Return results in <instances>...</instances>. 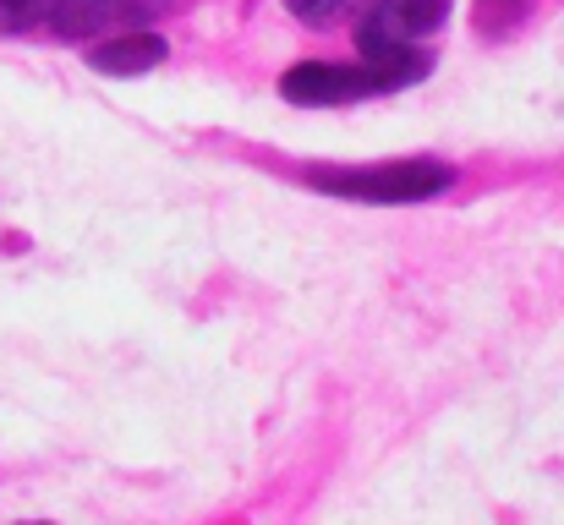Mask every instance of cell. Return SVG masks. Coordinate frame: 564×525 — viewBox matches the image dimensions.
Masks as SVG:
<instances>
[{
  "label": "cell",
  "mask_w": 564,
  "mask_h": 525,
  "mask_svg": "<svg viewBox=\"0 0 564 525\" xmlns=\"http://www.w3.org/2000/svg\"><path fill=\"white\" fill-rule=\"evenodd\" d=\"M55 0H0V33H28L39 22H50Z\"/></svg>",
  "instance_id": "cell-7"
},
{
  "label": "cell",
  "mask_w": 564,
  "mask_h": 525,
  "mask_svg": "<svg viewBox=\"0 0 564 525\" xmlns=\"http://www.w3.org/2000/svg\"><path fill=\"white\" fill-rule=\"evenodd\" d=\"M351 6L357 0H285V11L307 28H335L340 17H351Z\"/></svg>",
  "instance_id": "cell-6"
},
{
  "label": "cell",
  "mask_w": 564,
  "mask_h": 525,
  "mask_svg": "<svg viewBox=\"0 0 564 525\" xmlns=\"http://www.w3.org/2000/svg\"><path fill=\"white\" fill-rule=\"evenodd\" d=\"M165 39L160 33H149V28H127V33H110L105 44H94L88 50V66L94 72H105V77H143V72H154L160 61H165Z\"/></svg>",
  "instance_id": "cell-5"
},
{
  "label": "cell",
  "mask_w": 564,
  "mask_h": 525,
  "mask_svg": "<svg viewBox=\"0 0 564 525\" xmlns=\"http://www.w3.org/2000/svg\"><path fill=\"white\" fill-rule=\"evenodd\" d=\"M160 11H165V0H55L50 28L61 39H110V33L143 28Z\"/></svg>",
  "instance_id": "cell-4"
},
{
  "label": "cell",
  "mask_w": 564,
  "mask_h": 525,
  "mask_svg": "<svg viewBox=\"0 0 564 525\" xmlns=\"http://www.w3.org/2000/svg\"><path fill=\"white\" fill-rule=\"evenodd\" d=\"M444 0H373L357 22V44L368 61H405L416 55V39L444 22Z\"/></svg>",
  "instance_id": "cell-3"
},
{
  "label": "cell",
  "mask_w": 564,
  "mask_h": 525,
  "mask_svg": "<svg viewBox=\"0 0 564 525\" xmlns=\"http://www.w3.org/2000/svg\"><path fill=\"white\" fill-rule=\"evenodd\" d=\"M405 83H416V77L400 72V66H383V61H362V66L302 61V66H291V72L280 77V94H285L291 105L324 110V105H357V99H373V94H394V88H405Z\"/></svg>",
  "instance_id": "cell-1"
},
{
  "label": "cell",
  "mask_w": 564,
  "mask_h": 525,
  "mask_svg": "<svg viewBox=\"0 0 564 525\" xmlns=\"http://www.w3.org/2000/svg\"><path fill=\"white\" fill-rule=\"evenodd\" d=\"M313 186L357 197V203H422L449 192L455 165L444 160H394V165H368V171H313Z\"/></svg>",
  "instance_id": "cell-2"
}]
</instances>
